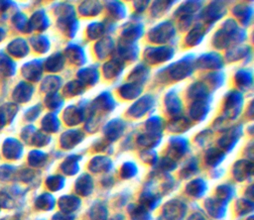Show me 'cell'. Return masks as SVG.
Here are the masks:
<instances>
[{
	"label": "cell",
	"mask_w": 254,
	"mask_h": 220,
	"mask_svg": "<svg viewBox=\"0 0 254 220\" xmlns=\"http://www.w3.org/2000/svg\"><path fill=\"white\" fill-rule=\"evenodd\" d=\"M21 145L15 139H7L3 144V154L7 159L15 160L21 156Z\"/></svg>",
	"instance_id": "cell-1"
},
{
	"label": "cell",
	"mask_w": 254,
	"mask_h": 220,
	"mask_svg": "<svg viewBox=\"0 0 254 220\" xmlns=\"http://www.w3.org/2000/svg\"><path fill=\"white\" fill-rule=\"evenodd\" d=\"M8 51L16 56H21L27 53V47L23 40L17 39L10 43V45L8 46Z\"/></svg>",
	"instance_id": "cell-2"
},
{
	"label": "cell",
	"mask_w": 254,
	"mask_h": 220,
	"mask_svg": "<svg viewBox=\"0 0 254 220\" xmlns=\"http://www.w3.org/2000/svg\"><path fill=\"white\" fill-rule=\"evenodd\" d=\"M29 86L26 84H23V82L21 84H19L14 93H13V97L17 100V101H25L27 100V98H29Z\"/></svg>",
	"instance_id": "cell-3"
},
{
	"label": "cell",
	"mask_w": 254,
	"mask_h": 220,
	"mask_svg": "<svg viewBox=\"0 0 254 220\" xmlns=\"http://www.w3.org/2000/svg\"><path fill=\"white\" fill-rule=\"evenodd\" d=\"M0 71L7 75L14 72V64L12 60L5 55H0Z\"/></svg>",
	"instance_id": "cell-4"
},
{
	"label": "cell",
	"mask_w": 254,
	"mask_h": 220,
	"mask_svg": "<svg viewBox=\"0 0 254 220\" xmlns=\"http://www.w3.org/2000/svg\"><path fill=\"white\" fill-rule=\"evenodd\" d=\"M36 205L39 208H42V209H50L52 207V205H53V199H52V197L50 195L44 194V195L40 196L37 199Z\"/></svg>",
	"instance_id": "cell-5"
},
{
	"label": "cell",
	"mask_w": 254,
	"mask_h": 220,
	"mask_svg": "<svg viewBox=\"0 0 254 220\" xmlns=\"http://www.w3.org/2000/svg\"><path fill=\"white\" fill-rule=\"evenodd\" d=\"M14 167L12 165H4L0 166V179L1 180H8L12 173H13Z\"/></svg>",
	"instance_id": "cell-6"
},
{
	"label": "cell",
	"mask_w": 254,
	"mask_h": 220,
	"mask_svg": "<svg viewBox=\"0 0 254 220\" xmlns=\"http://www.w3.org/2000/svg\"><path fill=\"white\" fill-rule=\"evenodd\" d=\"M5 122H6V120H5V118H4V116H3V114L0 112V128L1 127H3L4 126V124H5Z\"/></svg>",
	"instance_id": "cell-7"
},
{
	"label": "cell",
	"mask_w": 254,
	"mask_h": 220,
	"mask_svg": "<svg viewBox=\"0 0 254 220\" xmlns=\"http://www.w3.org/2000/svg\"><path fill=\"white\" fill-rule=\"evenodd\" d=\"M4 35H5V31H4L3 28L0 27V41L4 38Z\"/></svg>",
	"instance_id": "cell-8"
}]
</instances>
